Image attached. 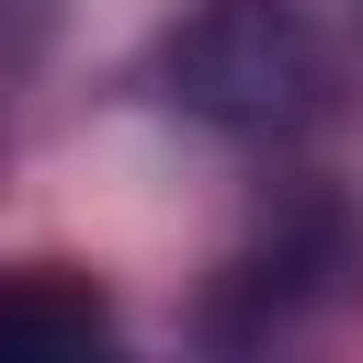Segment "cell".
<instances>
[{
    "mask_svg": "<svg viewBox=\"0 0 363 363\" xmlns=\"http://www.w3.org/2000/svg\"><path fill=\"white\" fill-rule=\"evenodd\" d=\"M102 329H113V318H102L91 284H57V272L0 284V352H79V340H102Z\"/></svg>",
    "mask_w": 363,
    "mask_h": 363,
    "instance_id": "obj_2",
    "label": "cell"
},
{
    "mask_svg": "<svg viewBox=\"0 0 363 363\" xmlns=\"http://www.w3.org/2000/svg\"><path fill=\"white\" fill-rule=\"evenodd\" d=\"M182 79H193V102H204V113L284 125V113H306V91H318V57H306V34H295L284 11H216V23L193 34Z\"/></svg>",
    "mask_w": 363,
    "mask_h": 363,
    "instance_id": "obj_1",
    "label": "cell"
}]
</instances>
